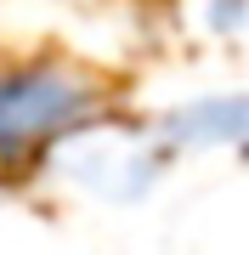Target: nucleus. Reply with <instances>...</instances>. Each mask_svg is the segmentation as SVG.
<instances>
[{
  "mask_svg": "<svg viewBox=\"0 0 249 255\" xmlns=\"http://www.w3.org/2000/svg\"><path fill=\"white\" fill-rule=\"evenodd\" d=\"M102 114V85L80 68H0V159L63 142Z\"/></svg>",
  "mask_w": 249,
  "mask_h": 255,
  "instance_id": "nucleus-1",
  "label": "nucleus"
},
{
  "mask_svg": "<svg viewBox=\"0 0 249 255\" xmlns=\"http://www.w3.org/2000/svg\"><path fill=\"white\" fill-rule=\"evenodd\" d=\"M51 164L68 187L91 193V199H108V204H130L165 176L170 147L159 142L153 125L148 130H119V125H102V114H96L91 125L51 142Z\"/></svg>",
  "mask_w": 249,
  "mask_h": 255,
  "instance_id": "nucleus-2",
  "label": "nucleus"
},
{
  "mask_svg": "<svg viewBox=\"0 0 249 255\" xmlns=\"http://www.w3.org/2000/svg\"><path fill=\"white\" fill-rule=\"evenodd\" d=\"M170 153H249V91L193 97L153 119Z\"/></svg>",
  "mask_w": 249,
  "mask_h": 255,
  "instance_id": "nucleus-3",
  "label": "nucleus"
},
{
  "mask_svg": "<svg viewBox=\"0 0 249 255\" xmlns=\"http://www.w3.org/2000/svg\"><path fill=\"white\" fill-rule=\"evenodd\" d=\"M238 17H244V0H210V6H204V23H210V28H221V34H227Z\"/></svg>",
  "mask_w": 249,
  "mask_h": 255,
  "instance_id": "nucleus-4",
  "label": "nucleus"
}]
</instances>
